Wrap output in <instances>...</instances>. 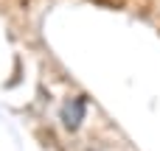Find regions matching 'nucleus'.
<instances>
[{
  "label": "nucleus",
  "mask_w": 160,
  "mask_h": 151,
  "mask_svg": "<svg viewBox=\"0 0 160 151\" xmlns=\"http://www.w3.org/2000/svg\"><path fill=\"white\" fill-rule=\"evenodd\" d=\"M84 115H87V98L84 95H76V98L65 101V106H62V123H65V129L76 132L82 126Z\"/></svg>",
  "instance_id": "1"
}]
</instances>
